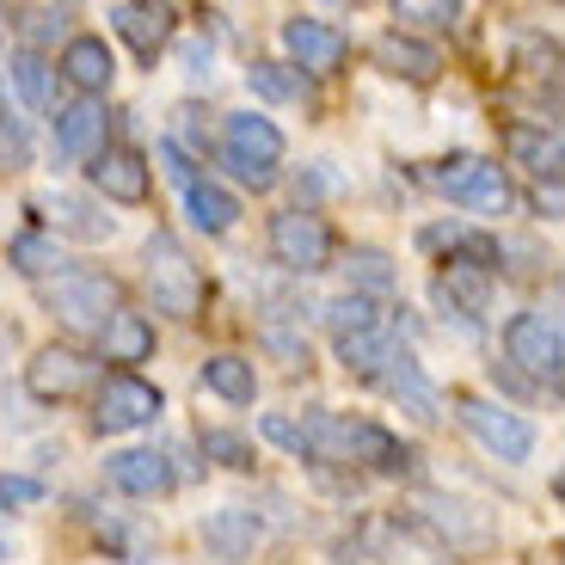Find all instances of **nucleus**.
<instances>
[{
	"label": "nucleus",
	"mask_w": 565,
	"mask_h": 565,
	"mask_svg": "<svg viewBox=\"0 0 565 565\" xmlns=\"http://www.w3.org/2000/svg\"><path fill=\"white\" fill-rule=\"evenodd\" d=\"M43 498V486L31 473H0V510H31Z\"/></svg>",
	"instance_id": "nucleus-37"
},
{
	"label": "nucleus",
	"mask_w": 565,
	"mask_h": 565,
	"mask_svg": "<svg viewBox=\"0 0 565 565\" xmlns=\"http://www.w3.org/2000/svg\"><path fill=\"white\" fill-rule=\"evenodd\" d=\"M31 160V136L19 117H0V172H25Z\"/></svg>",
	"instance_id": "nucleus-36"
},
{
	"label": "nucleus",
	"mask_w": 565,
	"mask_h": 565,
	"mask_svg": "<svg viewBox=\"0 0 565 565\" xmlns=\"http://www.w3.org/2000/svg\"><path fill=\"white\" fill-rule=\"evenodd\" d=\"M424 179H430V191H443L449 203L480 210V215H504L510 203H516L504 167H498V160H480V154H449V160H437V167L424 172Z\"/></svg>",
	"instance_id": "nucleus-4"
},
{
	"label": "nucleus",
	"mask_w": 565,
	"mask_h": 565,
	"mask_svg": "<svg viewBox=\"0 0 565 565\" xmlns=\"http://www.w3.org/2000/svg\"><path fill=\"white\" fill-rule=\"evenodd\" d=\"M394 19H399L394 31H406V25L449 31V25H461V7H455V0H399V7H394Z\"/></svg>",
	"instance_id": "nucleus-30"
},
{
	"label": "nucleus",
	"mask_w": 565,
	"mask_h": 565,
	"mask_svg": "<svg viewBox=\"0 0 565 565\" xmlns=\"http://www.w3.org/2000/svg\"><path fill=\"white\" fill-rule=\"evenodd\" d=\"M375 68H382L387 81L430 86L443 74V56H437V43L412 38V31H382V38H375Z\"/></svg>",
	"instance_id": "nucleus-15"
},
{
	"label": "nucleus",
	"mask_w": 565,
	"mask_h": 565,
	"mask_svg": "<svg viewBox=\"0 0 565 565\" xmlns=\"http://www.w3.org/2000/svg\"><path fill=\"white\" fill-rule=\"evenodd\" d=\"M99 148H105V105L99 99L56 105V154L62 160H93Z\"/></svg>",
	"instance_id": "nucleus-20"
},
{
	"label": "nucleus",
	"mask_w": 565,
	"mask_h": 565,
	"mask_svg": "<svg viewBox=\"0 0 565 565\" xmlns=\"http://www.w3.org/2000/svg\"><path fill=\"white\" fill-rule=\"evenodd\" d=\"M86 179H93V191L105 203H148V191H154V172H148V160L136 148H99L86 160Z\"/></svg>",
	"instance_id": "nucleus-13"
},
{
	"label": "nucleus",
	"mask_w": 565,
	"mask_h": 565,
	"mask_svg": "<svg viewBox=\"0 0 565 565\" xmlns=\"http://www.w3.org/2000/svg\"><path fill=\"white\" fill-rule=\"evenodd\" d=\"M99 387V363L81 351V344H38L25 363V394L38 406H68V399L93 394Z\"/></svg>",
	"instance_id": "nucleus-6"
},
{
	"label": "nucleus",
	"mask_w": 565,
	"mask_h": 565,
	"mask_svg": "<svg viewBox=\"0 0 565 565\" xmlns=\"http://www.w3.org/2000/svg\"><path fill=\"white\" fill-rule=\"evenodd\" d=\"M258 430H265L277 449H289L296 461H308V424H296V418H282V412H265L258 418Z\"/></svg>",
	"instance_id": "nucleus-35"
},
{
	"label": "nucleus",
	"mask_w": 565,
	"mask_h": 565,
	"mask_svg": "<svg viewBox=\"0 0 565 565\" xmlns=\"http://www.w3.org/2000/svg\"><path fill=\"white\" fill-rule=\"evenodd\" d=\"M504 356H510L516 369H523L529 382L559 387V375H565V339H559V320H553V313H541V308L516 313V320L504 326Z\"/></svg>",
	"instance_id": "nucleus-8"
},
{
	"label": "nucleus",
	"mask_w": 565,
	"mask_h": 565,
	"mask_svg": "<svg viewBox=\"0 0 565 565\" xmlns=\"http://www.w3.org/2000/svg\"><path fill=\"white\" fill-rule=\"evenodd\" d=\"M222 160L234 167V179L253 184V191H270L282 167V129L270 124L265 111H234L222 124Z\"/></svg>",
	"instance_id": "nucleus-3"
},
{
	"label": "nucleus",
	"mask_w": 565,
	"mask_h": 565,
	"mask_svg": "<svg viewBox=\"0 0 565 565\" xmlns=\"http://www.w3.org/2000/svg\"><path fill=\"white\" fill-rule=\"evenodd\" d=\"M198 535H203V547H210L222 565H246L253 547H258V535H265V523H258V510H246V504H222V510L203 516Z\"/></svg>",
	"instance_id": "nucleus-16"
},
{
	"label": "nucleus",
	"mask_w": 565,
	"mask_h": 565,
	"mask_svg": "<svg viewBox=\"0 0 565 565\" xmlns=\"http://www.w3.org/2000/svg\"><path fill=\"white\" fill-rule=\"evenodd\" d=\"M351 461L375 467V473H387V480H399V473H418V455H412L406 443L394 437V430H382V424H363V418H351Z\"/></svg>",
	"instance_id": "nucleus-21"
},
{
	"label": "nucleus",
	"mask_w": 565,
	"mask_h": 565,
	"mask_svg": "<svg viewBox=\"0 0 565 565\" xmlns=\"http://www.w3.org/2000/svg\"><path fill=\"white\" fill-rule=\"evenodd\" d=\"M326 326H332V339H344V332L387 326V313H382V301H369V296H339V301H326Z\"/></svg>",
	"instance_id": "nucleus-28"
},
{
	"label": "nucleus",
	"mask_w": 565,
	"mask_h": 565,
	"mask_svg": "<svg viewBox=\"0 0 565 565\" xmlns=\"http://www.w3.org/2000/svg\"><path fill=\"white\" fill-rule=\"evenodd\" d=\"M111 31L136 50L141 62H154L160 50L172 43V31H179V7H167V0H117Z\"/></svg>",
	"instance_id": "nucleus-11"
},
{
	"label": "nucleus",
	"mask_w": 565,
	"mask_h": 565,
	"mask_svg": "<svg viewBox=\"0 0 565 565\" xmlns=\"http://www.w3.org/2000/svg\"><path fill=\"white\" fill-rule=\"evenodd\" d=\"M282 50H289V62H296L301 74H339L344 68V56H351V38H344L339 25H326V19H308V13H296V19H282Z\"/></svg>",
	"instance_id": "nucleus-10"
},
{
	"label": "nucleus",
	"mask_w": 565,
	"mask_h": 565,
	"mask_svg": "<svg viewBox=\"0 0 565 565\" xmlns=\"http://www.w3.org/2000/svg\"><path fill=\"white\" fill-rule=\"evenodd\" d=\"M270 258H277L282 270H296V277H320V270H332V258H339V234H332V222L313 210H282L270 215Z\"/></svg>",
	"instance_id": "nucleus-5"
},
{
	"label": "nucleus",
	"mask_w": 565,
	"mask_h": 565,
	"mask_svg": "<svg viewBox=\"0 0 565 565\" xmlns=\"http://www.w3.org/2000/svg\"><path fill=\"white\" fill-rule=\"evenodd\" d=\"M99 351H105V363H117V369L148 363V356H154V320L124 308V313H117V320L99 332Z\"/></svg>",
	"instance_id": "nucleus-23"
},
{
	"label": "nucleus",
	"mask_w": 565,
	"mask_h": 565,
	"mask_svg": "<svg viewBox=\"0 0 565 565\" xmlns=\"http://www.w3.org/2000/svg\"><path fill=\"white\" fill-rule=\"evenodd\" d=\"M13 86H19V99H25L31 111L56 117V68H50L43 56H31V50H19V56H13Z\"/></svg>",
	"instance_id": "nucleus-27"
},
{
	"label": "nucleus",
	"mask_w": 565,
	"mask_h": 565,
	"mask_svg": "<svg viewBox=\"0 0 565 565\" xmlns=\"http://www.w3.org/2000/svg\"><path fill=\"white\" fill-rule=\"evenodd\" d=\"M167 412L154 382H141L136 369H111L99 387H93V424H99L105 437H124V430H141V424H154Z\"/></svg>",
	"instance_id": "nucleus-7"
},
{
	"label": "nucleus",
	"mask_w": 565,
	"mask_h": 565,
	"mask_svg": "<svg viewBox=\"0 0 565 565\" xmlns=\"http://www.w3.org/2000/svg\"><path fill=\"white\" fill-rule=\"evenodd\" d=\"M430 301H437L449 320L473 326L486 308H492V270H480V265H449L437 282H430Z\"/></svg>",
	"instance_id": "nucleus-18"
},
{
	"label": "nucleus",
	"mask_w": 565,
	"mask_h": 565,
	"mask_svg": "<svg viewBox=\"0 0 565 565\" xmlns=\"http://www.w3.org/2000/svg\"><path fill=\"white\" fill-rule=\"evenodd\" d=\"M43 301H50V313L68 332H105L124 313V289L105 270H56V282L43 289Z\"/></svg>",
	"instance_id": "nucleus-2"
},
{
	"label": "nucleus",
	"mask_w": 565,
	"mask_h": 565,
	"mask_svg": "<svg viewBox=\"0 0 565 565\" xmlns=\"http://www.w3.org/2000/svg\"><path fill=\"white\" fill-rule=\"evenodd\" d=\"M246 81H253L258 99H296V93H301V81L282 68V62H253V68H246Z\"/></svg>",
	"instance_id": "nucleus-34"
},
{
	"label": "nucleus",
	"mask_w": 565,
	"mask_h": 565,
	"mask_svg": "<svg viewBox=\"0 0 565 565\" xmlns=\"http://www.w3.org/2000/svg\"><path fill=\"white\" fill-rule=\"evenodd\" d=\"M68 19H74V7H25V13H19V38H25L31 56H43V43L62 38Z\"/></svg>",
	"instance_id": "nucleus-29"
},
{
	"label": "nucleus",
	"mask_w": 565,
	"mask_h": 565,
	"mask_svg": "<svg viewBox=\"0 0 565 565\" xmlns=\"http://www.w3.org/2000/svg\"><path fill=\"white\" fill-rule=\"evenodd\" d=\"M56 74L81 93V99H99V93H111L117 81V56H111V43L93 38V31H74L68 43H62V56H56Z\"/></svg>",
	"instance_id": "nucleus-12"
},
{
	"label": "nucleus",
	"mask_w": 565,
	"mask_h": 565,
	"mask_svg": "<svg viewBox=\"0 0 565 565\" xmlns=\"http://www.w3.org/2000/svg\"><path fill=\"white\" fill-rule=\"evenodd\" d=\"M375 387H387V394H394V399H399V406H406L418 424H437V418H443V399H437V387L424 382L418 356H412L406 344H399V351L382 363V375H375Z\"/></svg>",
	"instance_id": "nucleus-19"
},
{
	"label": "nucleus",
	"mask_w": 565,
	"mask_h": 565,
	"mask_svg": "<svg viewBox=\"0 0 565 565\" xmlns=\"http://www.w3.org/2000/svg\"><path fill=\"white\" fill-rule=\"evenodd\" d=\"M7 258H13L19 277H50V270L62 265V253H56L50 241H43V234H19V241L7 246Z\"/></svg>",
	"instance_id": "nucleus-32"
},
{
	"label": "nucleus",
	"mask_w": 565,
	"mask_h": 565,
	"mask_svg": "<svg viewBox=\"0 0 565 565\" xmlns=\"http://www.w3.org/2000/svg\"><path fill=\"white\" fill-rule=\"evenodd\" d=\"M203 387L227 406H253L258 399V375H253V356H234V351H215L203 363Z\"/></svg>",
	"instance_id": "nucleus-24"
},
{
	"label": "nucleus",
	"mask_w": 565,
	"mask_h": 565,
	"mask_svg": "<svg viewBox=\"0 0 565 565\" xmlns=\"http://www.w3.org/2000/svg\"><path fill=\"white\" fill-rule=\"evenodd\" d=\"M38 215H50V227H62V234H74V241H111L117 234L111 215H99V203L74 198V191H50V198H38Z\"/></svg>",
	"instance_id": "nucleus-22"
},
{
	"label": "nucleus",
	"mask_w": 565,
	"mask_h": 565,
	"mask_svg": "<svg viewBox=\"0 0 565 565\" xmlns=\"http://www.w3.org/2000/svg\"><path fill=\"white\" fill-rule=\"evenodd\" d=\"M13 351H19V326L0 313V369H7V356H13Z\"/></svg>",
	"instance_id": "nucleus-39"
},
{
	"label": "nucleus",
	"mask_w": 565,
	"mask_h": 565,
	"mask_svg": "<svg viewBox=\"0 0 565 565\" xmlns=\"http://www.w3.org/2000/svg\"><path fill=\"white\" fill-rule=\"evenodd\" d=\"M105 480L124 498H160L179 486V473H172V455H160V449H124L105 461Z\"/></svg>",
	"instance_id": "nucleus-17"
},
{
	"label": "nucleus",
	"mask_w": 565,
	"mask_h": 565,
	"mask_svg": "<svg viewBox=\"0 0 565 565\" xmlns=\"http://www.w3.org/2000/svg\"><path fill=\"white\" fill-rule=\"evenodd\" d=\"M344 270H351V282H356L351 296L375 301V296H387V289H394V265H387L382 253H369V246H363V253H351V265H344Z\"/></svg>",
	"instance_id": "nucleus-31"
},
{
	"label": "nucleus",
	"mask_w": 565,
	"mask_h": 565,
	"mask_svg": "<svg viewBox=\"0 0 565 565\" xmlns=\"http://www.w3.org/2000/svg\"><path fill=\"white\" fill-rule=\"evenodd\" d=\"M198 449L210 455V461L234 467V473H246V467H253V443H246L241 430H198Z\"/></svg>",
	"instance_id": "nucleus-33"
},
{
	"label": "nucleus",
	"mask_w": 565,
	"mask_h": 565,
	"mask_svg": "<svg viewBox=\"0 0 565 565\" xmlns=\"http://www.w3.org/2000/svg\"><path fill=\"white\" fill-rule=\"evenodd\" d=\"M332 344H339V363L351 369V375H363V382H375V375H382V363L399 351L387 326H369V332H344V339H332Z\"/></svg>",
	"instance_id": "nucleus-26"
},
{
	"label": "nucleus",
	"mask_w": 565,
	"mask_h": 565,
	"mask_svg": "<svg viewBox=\"0 0 565 565\" xmlns=\"http://www.w3.org/2000/svg\"><path fill=\"white\" fill-rule=\"evenodd\" d=\"M141 282H148V296L167 320H198L203 313V270L198 258L184 253V241L172 227H154L148 246H141Z\"/></svg>",
	"instance_id": "nucleus-1"
},
{
	"label": "nucleus",
	"mask_w": 565,
	"mask_h": 565,
	"mask_svg": "<svg viewBox=\"0 0 565 565\" xmlns=\"http://www.w3.org/2000/svg\"><path fill=\"white\" fill-rule=\"evenodd\" d=\"M184 210H191V222H198L203 234H227V227L241 222V198L222 191L215 179H191V184H184Z\"/></svg>",
	"instance_id": "nucleus-25"
},
{
	"label": "nucleus",
	"mask_w": 565,
	"mask_h": 565,
	"mask_svg": "<svg viewBox=\"0 0 565 565\" xmlns=\"http://www.w3.org/2000/svg\"><path fill=\"white\" fill-rule=\"evenodd\" d=\"M455 418H461V430L480 449H492L498 461H529L535 455V430H529L523 412L498 406V399H480V394H461L455 399Z\"/></svg>",
	"instance_id": "nucleus-9"
},
{
	"label": "nucleus",
	"mask_w": 565,
	"mask_h": 565,
	"mask_svg": "<svg viewBox=\"0 0 565 565\" xmlns=\"http://www.w3.org/2000/svg\"><path fill=\"white\" fill-rule=\"evenodd\" d=\"M154 154L160 160H167V172H172V179H179V184H191V179H198V160H191V154H184V148H179V141H160V148H154Z\"/></svg>",
	"instance_id": "nucleus-38"
},
{
	"label": "nucleus",
	"mask_w": 565,
	"mask_h": 565,
	"mask_svg": "<svg viewBox=\"0 0 565 565\" xmlns=\"http://www.w3.org/2000/svg\"><path fill=\"white\" fill-rule=\"evenodd\" d=\"M504 160L523 167V172H535V179L553 184V191H559V179H565V141H559L553 124H510L504 129Z\"/></svg>",
	"instance_id": "nucleus-14"
}]
</instances>
